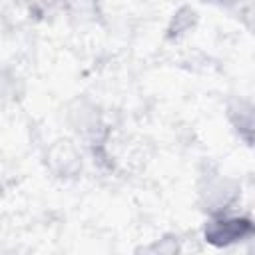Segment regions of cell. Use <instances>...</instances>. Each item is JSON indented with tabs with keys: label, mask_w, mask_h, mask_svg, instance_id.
I'll return each mask as SVG.
<instances>
[{
	"label": "cell",
	"mask_w": 255,
	"mask_h": 255,
	"mask_svg": "<svg viewBox=\"0 0 255 255\" xmlns=\"http://www.w3.org/2000/svg\"><path fill=\"white\" fill-rule=\"evenodd\" d=\"M249 233H251V223L247 219H239V217L213 219L205 227V239H209L211 243H217V245H225V243L243 239Z\"/></svg>",
	"instance_id": "6da1fadb"
},
{
	"label": "cell",
	"mask_w": 255,
	"mask_h": 255,
	"mask_svg": "<svg viewBox=\"0 0 255 255\" xmlns=\"http://www.w3.org/2000/svg\"><path fill=\"white\" fill-rule=\"evenodd\" d=\"M205 2H211V4H219V6H229V4H233V2H237V0H205Z\"/></svg>",
	"instance_id": "7a4b0ae2"
}]
</instances>
